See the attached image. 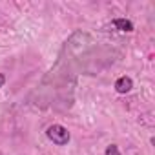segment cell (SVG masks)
Returning a JSON list of instances; mask_svg holds the SVG:
<instances>
[{
    "label": "cell",
    "instance_id": "obj_3",
    "mask_svg": "<svg viewBox=\"0 0 155 155\" xmlns=\"http://www.w3.org/2000/svg\"><path fill=\"white\" fill-rule=\"evenodd\" d=\"M111 24H113V28L119 29V31H126V33H131V31H133V22H131V20H126V18H115Z\"/></svg>",
    "mask_w": 155,
    "mask_h": 155
},
{
    "label": "cell",
    "instance_id": "obj_5",
    "mask_svg": "<svg viewBox=\"0 0 155 155\" xmlns=\"http://www.w3.org/2000/svg\"><path fill=\"white\" fill-rule=\"evenodd\" d=\"M4 84H6V75H4V73H0V88H2Z\"/></svg>",
    "mask_w": 155,
    "mask_h": 155
},
{
    "label": "cell",
    "instance_id": "obj_2",
    "mask_svg": "<svg viewBox=\"0 0 155 155\" xmlns=\"http://www.w3.org/2000/svg\"><path fill=\"white\" fill-rule=\"evenodd\" d=\"M133 88V81L130 79V77H119L117 82H115V91L117 93H130Z\"/></svg>",
    "mask_w": 155,
    "mask_h": 155
},
{
    "label": "cell",
    "instance_id": "obj_4",
    "mask_svg": "<svg viewBox=\"0 0 155 155\" xmlns=\"http://www.w3.org/2000/svg\"><path fill=\"white\" fill-rule=\"evenodd\" d=\"M106 155H120L119 146H117V144H110V146L106 148Z\"/></svg>",
    "mask_w": 155,
    "mask_h": 155
},
{
    "label": "cell",
    "instance_id": "obj_1",
    "mask_svg": "<svg viewBox=\"0 0 155 155\" xmlns=\"http://www.w3.org/2000/svg\"><path fill=\"white\" fill-rule=\"evenodd\" d=\"M46 135H48V139H49L53 144H57V146H66V144L69 142V139H71L68 128H64L62 124H51V126L46 130Z\"/></svg>",
    "mask_w": 155,
    "mask_h": 155
}]
</instances>
